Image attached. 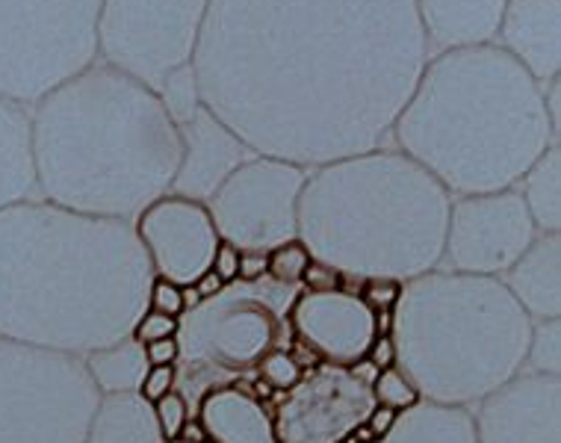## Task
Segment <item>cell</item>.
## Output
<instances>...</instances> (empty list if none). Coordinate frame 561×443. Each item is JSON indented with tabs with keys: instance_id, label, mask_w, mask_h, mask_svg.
<instances>
[{
	"instance_id": "1",
	"label": "cell",
	"mask_w": 561,
	"mask_h": 443,
	"mask_svg": "<svg viewBox=\"0 0 561 443\" xmlns=\"http://www.w3.org/2000/svg\"><path fill=\"white\" fill-rule=\"evenodd\" d=\"M428 57L414 0H210L193 68L254 155L317 169L388 145Z\"/></svg>"
},
{
	"instance_id": "2",
	"label": "cell",
	"mask_w": 561,
	"mask_h": 443,
	"mask_svg": "<svg viewBox=\"0 0 561 443\" xmlns=\"http://www.w3.org/2000/svg\"><path fill=\"white\" fill-rule=\"evenodd\" d=\"M151 279L130 222L45 198L0 211V338L87 357L134 331Z\"/></svg>"
},
{
	"instance_id": "3",
	"label": "cell",
	"mask_w": 561,
	"mask_h": 443,
	"mask_svg": "<svg viewBox=\"0 0 561 443\" xmlns=\"http://www.w3.org/2000/svg\"><path fill=\"white\" fill-rule=\"evenodd\" d=\"M39 198L134 222L172 193L181 130L154 89L95 59L30 106Z\"/></svg>"
},
{
	"instance_id": "4",
	"label": "cell",
	"mask_w": 561,
	"mask_h": 443,
	"mask_svg": "<svg viewBox=\"0 0 561 443\" xmlns=\"http://www.w3.org/2000/svg\"><path fill=\"white\" fill-rule=\"evenodd\" d=\"M390 136L453 198L512 190L559 145L543 83L494 42L432 54Z\"/></svg>"
},
{
	"instance_id": "5",
	"label": "cell",
	"mask_w": 561,
	"mask_h": 443,
	"mask_svg": "<svg viewBox=\"0 0 561 443\" xmlns=\"http://www.w3.org/2000/svg\"><path fill=\"white\" fill-rule=\"evenodd\" d=\"M453 195L399 148L381 145L310 169L299 240L346 279L411 281L444 263Z\"/></svg>"
},
{
	"instance_id": "6",
	"label": "cell",
	"mask_w": 561,
	"mask_h": 443,
	"mask_svg": "<svg viewBox=\"0 0 561 443\" xmlns=\"http://www.w3.org/2000/svg\"><path fill=\"white\" fill-rule=\"evenodd\" d=\"M533 319L500 279L432 270L405 281L390 338L423 399L473 408L526 364Z\"/></svg>"
},
{
	"instance_id": "7",
	"label": "cell",
	"mask_w": 561,
	"mask_h": 443,
	"mask_svg": "<svg viewBox=\"0 0 561 443\" xmlns=\"http://www.w3.org/2000/svg\"><path fill=\"white\" fill-rule=\"evenodd\" d=\"M299 287H284L270 275L233 281L198 308L181 314L178 326V390L195 414L204 390L219 385L254 387V370L272 349H293L290 308Z\"/></svg>"
},
{
	"instance_id": "8",
	"label": "cell",
	"mask_w": 561,
	"mask_h": 443,
	"mask_svg": "<svg viewBox=\"0 0 561 443\" xmlns=\"http://www.w3.org/2000/svg\"><path fill=\"white\" fill-rule=\"evenodd\" d=\"M101 0H0V95L33 106L98 59Z\"/></svg>"
},
{
	"instance_id": "9",
	"label": "cell",
	"mask_w": 561,
	"mask_h": 443,
	"mask_svg": "<svg viewBox=\"0 0 561 443\" xmlns=\"http://www.w3.org/2000/svg\"><path fill=\"white\" fill-rule=\"evenodd\" d=\"M98 402L83 357L0 338V443H87Z\"/></svg>"
},
{
	"instance_id": "10",
	"label": "cell",
	"mask_w": 561,
	"mask_h": 443,
	"mask_svg": "<svg viewBox=\"0 0 561 443\" xmlns=\"http://www.w3.org/2000/svg\"><path fill=\"white\" fill-rule=\"evenodd\" d=\"M210 0H101L98 59L154 89L190 66Z\"/></svg>"
},
{
	"instance_id": "11",
	"label": "cell",
	"mask_w": 561,
	"mask_h": 443,
	"mask_svg": "<svg viewBox=\"0 0 561 443\" xmlns=\"http://www.w3.org/2000/svg\"><path fill=\"white\" fill-rule=\"evenodd\" d=\"M310 169L252 155L207 198L219 240L240 251H270L299 237V198Z\"/></svg>"
},
{
	"instance_id": "12",
	"label": "cell",
	"mask_w": 561,
	"mask_h": 443,
	"mask_svg": "<svg viewBox=\"0 0 561 443\" xmlns=\"http://www.w3.org/2000/svg\"><path fill=\"white\" fill-rule=\"evenodd\" d=\"M535 237L538 228L514 190L458 195L449 207L444 263L465 275L503 279Z\"/></svg>"
},
{
	"instance_id": "13",
	"label": "cell",
	"mask_w": 561,
	"mask_h": 443,
	"mask_svg": "<svg viewBox=\"0 0 561 443\" xmlns=\"http://www.w3.org/2000/svg\"><path fill=\"white\" fill-rule=\"evenodd\" d=\"M373 376L346 366L313 364L272 408L280 443H343L376 405Z\"/></svg>"
},
{
	"instance_id": "14",
	"label": "cell",
	"mask_w": 561,
	"mask_h": 443,
	"mask_svg": "<svg viewBox=\"0 0 561 443\" xmlns=\"http://www.w3.org/2000/svg\"><path fill=\"white\" fill-rule=\"evenodd\" d=\"M130 225L160 279L190 287L210 270L219 231L204 202L165 193L148 204Z\"/></svg>"
},
{
	"instance_id": "15",
	"label": "cell",
	"mask_w": 561,
	"mask_h": 443,
	"mask_svg": "<svg viewBox=\"0 0 561 443\" xmlns=\"http://www.w3.org/2000/svg\"><path fill=\"white\" fill-rule=\"evenodd\" d=\"M290 326L296 349H305L320 364L355 366L364 364L369 343L376 340V314L360 302L358 293L331 289L308 293L299 287L293 299Z\"/></svg>"
},
{
	"instance_id": "16",
	"label": "cell",
	"mask_w": 561,
	"mask_h": 443,
	"mask_svg": "<svg viewBox=\"0 0 561 443\" xmlns=\"http://www.w3.org/2000/svg\"><path fill=\"white\" fill-rule=\"evenodd\" d=\"M470 411L479 443H561V376L520 370Z\"/></svg>"
},
{
	"instance_id": "17",
	"label": "cell",
	"mask_w": 561,
	"mask_h": 443,
	"mask_svg": "<svg viewBox=\"0 0 561 443\" xmlns=\"http://www.w3.org/2000/svg\"><path fill=\"white\" fill-rule=\"evenodd\" d=\"M178 130H181L184 151H181L172 193L184 198L207 202L222 186L225 178L254 155L252 148L207 106H198V113L186 118L184 125H178Z\"/></svg>"
},
{
	"instance_id": "18",
	"label": "cell",
	"mask_w": 561,
	"mask_h": 443,
	"mask_svg": "<svg viewBox=\"0 0 561 443\" xmlns=\"http://www.w3.org/2000/svg\"><path fill=\"white\" fill-rule=\"evenodd\" d=\"M494 45L538 83L561 78V0H508Z\"/></svg>"
},
{
	"instance_id": "19",
	"label": "cell",
	"mask_w": 561,
	"mask_h": 443,
	"mask_svg": "<svg viewBox=\"0 0 561 443\" xmlns=\"http://www.w3.org/2000/svg\"><path fill=\"white\" fill-rule=\"evenodd\" d=\"M193 417L207 443H280L270 399L242 382L204 390Z\"/></svg>"
},
{
	"instance_id": "20",
	"label": "cell",
	"mask_w": 561,
	"mask_h": 443,
	"mask_svg": "<svg viewBox=\"0 0 561 443\" xmlns=\"http://www.w3.org/2000/svg\"><path fill=\"white\" fill-rule=\"evenodd\" d=\"M432 54L491 45L508 0H414Z\"/></svg>"
},
{
	"instance_id": "21",
	"label": "cell",
	"mask_w": 561,
	"mask_h": 443,
	"mask_svg": "<svg viewBox=\"0 0 561 443\" xmlns=\"http://www.w3.org/2000/svg\"><path fill=\"white\" fill-rule=\"evenodd\" d=\"M533 322L561 317V237L538 234L520 261L500 279Z\"/></svg>"
},
{
	"instance_id": "22",
	"label": "cell",
	"mask_w": 561,
	"mask_h": 443,
	"mask_svg": "<svg viewBox=\"0 0 561 443\" xmlns=\"http://www.w3.org/2000/svg\"><path fill=\"white\" fill-rule=\"evenodd\" d=\"M39 198L30 106L0 95V211Z\"/></svg>"
},
{
	"instance_id": "23",
	"label": "cell",
	"mask_w": 561,
	"mask_h": 443,
	"mask_svg": "<svg viewBox=\"0 0 561 443\" xmlns=\"http://www.w3.org/2000/svg\"><path fill=\"white\" fill-rule=\"evenodd\" d=\"M378 443H479V438L470 408L420 399L399 411L393 429Z\"/></svg>"
},
{
	"instance_id": "24",
	"label": "cell",
	"mask_w": 561,
	"mask_h": 443,
	"mask_svg": "<svg viewBox=\"0 0 561 443\" xmlns=\"http://www.w3.org/2000/svg\"><path fill=\"white\" fill-rule=\"evenodd\" d=\"M87 443H165L154 405L139 394H104L98 402Z\"/></svg>"
},
{
	"instance_id": "25",
	"label": "cell",
	"mask_w": 561,
	"mask_h": 443,
	"mask_svg": "<svg viewBox=\"0 0 561 443\" xmlns=\"http://www.w3.org/2000/svg\"><path fill=\"white\" fill-rule=\"evenodd\" d=\"M533 216L538 234L561 231V145L547 148L512 186Z\"/></svg>"
},
{
	"instance_id": "26",
	"label": "cell",
	"mask_w": 561,
	"mask_h": 443,
	"mask_svg": "<svg viewBox=\"0 0 561 443\" xmlns=\"http://www.w3.org/2000/svg\"><path fill=\"white\" fill-rule=\"evenodd\" d=\"M87 373L92 378V385L98 387V394H139L142 378L148 373L146 347L136 338H122L116 343H110L104 349H95L83 357Z\"/></svg>"
},
{
	"instance_id": "27",
	"label": "cell",
	"mask_w": 561,
	"mask_h": 443,
	"mask_svg": "<svg viewBox=\"0 0 561 443\" xmlns=\"http://www.w3.org/2000/svg\"><path fill=\"white\" fill-rule=\"evenodd\" d=\"M305 370L308 366L296 355V349H272L254 370V390L261 396H284L299 385Z\"/></svg>"
},
{
	"instance_id": "28",
	"label": "cell",
	"mask_w": 561,
	"mask_h": 443,
	"mask_svg": "<svg viewBox=\"0 0 561 443\" xmlns=\"http://www.w3.org/2000/svg\"><path fill=\"white\" fill-rule=\"evenodd\" d=\"M157 98L163 101L165 113L172 116L174 125H184L186 118H193L195 113H198V106H204L193 63L172 71V75L157 87Z\"/></svg>"
},
{
	"instance_id": "29",
	"label": "cell",
	"mask_w": 561,
	"mask_h": 443,
	"mask_svg": "<svg viewBox=\"0 0 561 443\" xmlns=\"http://www.w3.org/2000/svg\"><path fill=\"white\" fill-rule=\"evenodd\" d=\"M523 370L543 373V376H561V319L533 322V334H529V349H526Z\"/></svg>"
},
{
	"instance_id": "30",
	"label": "cell",
	"mask_w": 561,
	"mask_h": 443,
	"mask_svg": "<svg viewBox=\"0 0 561 443\" xmlns=\"http://www.w3.org/2000/svg\"><path fill=\"white\" fill-rule=\"evenodd\" d=\"M310 261L313 258H310L308 246L299 237H293V240L266 251V275L284 287H301V279H305Z\"/></svg>"
},
{
	"instance_id": "31",
	"label": "cell",
	"mask_w": 561,
	"mask_h": 443,
	"mask_svg": "<svg viewBox=\"0 0 561 443\" xmlns=\"http://www.w3.org/2000/svg\"><path fill=\"white\" fill-rule=\"evenodd\" d=\"M369 390H373V399L378 405H388L393 411H405V408H411V405L423 399V394L416 390L411 376L399 364L378 370L373 382H369Z\"/></svg>"
},
{
	"instance_id": "32",
	"label": "cell",
	"mask_w": 561,
	"mask_h": 443,
	"mask_svg": "<svg viewBox=\"0 0 561 443\" xmlns=\"http://www.w3.org/2000/svg\"><path fill=\"white\" fill-rule=\"evenodd\" d=\"M151 405H154V420L160 434H163V441H181V432H184L186 420L193 417V408H190V402L184 399V394L174 387V390H169V394L160 396V399Z\"/></svg>"
},
{
	"instance_id": "33",
	"label": "cell",
	"mask_w": 561,
	"mask_h": 443,
	"mask_svg": "<svg viewBox=\"0 0 561 443\" xmlns=\"http://www.w3.org/2000/svg\"><path fill=\"white\" fill-rule=\"evenodd\" d=\"M402 287L405 284L397 279H364L358 284V296L373 314H385V310L397 308Z\"/></svg>"
},
{
	"instance_id": "34",
	"label": "cell",
	"mask_w": 561,
	"mask_h": 443,
	"mask_svg": "<svg viewBox=\"0 0 561 443\" xmlns=\"http://www.w3.org/2000/svg\"><path fill=\"white\" fill-rule=\"evenodd\" d=\"M148 310L169 314V317H181L184 314V287L174 284V281L154 275L151 287H148Z\"/></svg>"
},
{
	"instance_id": "35",
	"label": "cell",
	"mask_w": 561,
	"mask_h": 443,
	"mask_svg": "<svg viewBox=\"0 0 561 443\" xmlns=\"http://www.w3.org/2000/svg\"><path fill=\"white\" fill-rule=\"evenodd\" d=\"M178 326H181V317H169V314H157V310L146 308V314L136 319L130 338H136L146 347V343H154V340L178 338Z\"/></svg>"
},
{
	"instance_id": "36",
	"label": "cell",
	"mask_w": 561,
	"mask_h": 443,
	"mask_svg": "<svg viewBox=\"0 0 561 443\" xmlns=\"http://www.w3.org/2000/svg\"><path fill=\"white\" fill-rule=\"evenodd\" d=\"M174 387H178V364H157L148 366L142 387H139V396H146L148 402H157L160 396H165Z\"/></svg>"
},
{
	"instance_id": "37",
	"label": "cell",
	"mask_w": 561,
	"mask_h": 443,
	"mask_svg": "<svg viewBox=\"0 0 561 443\" xmlns=\"http://www.w3.org/2000/svg\"><path fill=\"white\" fill-rule=\"evenodd\" d=\"M340 287H343V272H337L329 263L310 261V266L305 270V279H301V289H308V293H331V289Z\"/></svg>"
},
{
	"instance_id": "38",
	"label": "cell",
	"mask_w": 561,
	"mask_h": 443,
	"mask_svg": "<svg viewBox=\"0 0 561 443\" xmlns=\"http://www.w3.org/2000/svg\"><path fill=\"white\" fill-rule=\"evenodd\" d=\"M240 263H242V251L231 242L219 240L214 254V263H210V270L216 272V279L222 281V284H233V281H240Z\"/></svg>"
},
{
	"instance_id": "39",
	"label": "cell",
	"mask_w": 561,
	"mask_h": 443,
	"mask_svg": "<svg viewBox=\"0 0 561 443\" xmlns=\"http://www.w3.org/2000/svg\"><path fill=\"white\" fill-rule=\"evenodd\" d=\"M364 364H367L373 373L385 370V366L397 364V347H393V338H390V334H376V340L369 343Z\"/></svg>"
},
{
	"instance_id": "40",
	"label": "cell",
	"mask_w": 561,
	"mask_h": 443,
	"mask_svg": "<svg viewBox=\"0 0 561 443\" xmlns=\"http://www.w3.org/2000/svg\"><path fill=\"white\" fill-rule=\"evenodd\" d=\"M397 417H399V411H393V408H388V405L376 402L373 408H369V414L364 417V429H367L369 438L378 443L381 438H385V434L390 432V429H393Z\"/></svg>"
},
{
	"instance_id": "41",
	"label": "cell",
	"mask_w": 561,
	"mask_h": 443,
	"mask_svg": "<svg viewBox=\"0 0 561 443\" xmlns=\"http://www.w3.org/2000/svg\"><path fill=\"white\" fill-rule=\"evenodd\" d=\"M146 357L148 364H178V357H181V343L178 338H165V340H154V343H146Z\"/></svg>"
},
{
	"instance_id": "42",
	"label": "cell",
	"mask_w": 561,
	"mask_h": 443,
	"mask_svg": "<svg viewBox=\"0 0 561 443\" xmlns=\"http://www.w3.org/2000/svg\"><path fill=\"white\" fill-rule=\"evenodd\" d=\"M266 275V251H242L240 281H257Z\"/></svg>"
},
{
	"instance_id": "43",
	"label": "cell",
	"mask_w": 561,
	"mask_h": 443,
	"mask_svg": "<svg viewBox=\"0 0 561 443\" xmlns=\"http://www.w3.org/2000/svg\"><path fill=\"white\" fill-rule=\"evenodd\" d=\"M193 287L198 289V296H202V299H210V296H216V293H219V289H222L225 284H222V281H219V279H216V272H214V270H207V272H204V275H202V279L195 281Z\"/></svg>"
},
{
	"instance_id": "44",
	"label": "cell",
	"mask_w": 561,
	"mask_h": 443,
	"mask_svg": "<svg viewBox=\"0 0 561 443\" xmlns=\"http://www.w3.org/2000/svg\"><path fill=\"white\" fill-rule=\"evenodd\" d=\"M181 443H207V434H204L202 423H198L195 417L186 420L184 432H181Z\"/></svg>"
},
{
	"instance_id": "45",
	"label": "cell",
	"mask_w": 561,
	"mask_h": 443,
	"mask_svg": "<svg viewBox=\"0 0 561 443\" xmlns=\"http://www.w3.org/2000/svg\"><path fill=\"white\" fill-rule=\"evenodd\" d=\"M174 443H181V441H174Z\"/></svg>"
}]
</instances>
